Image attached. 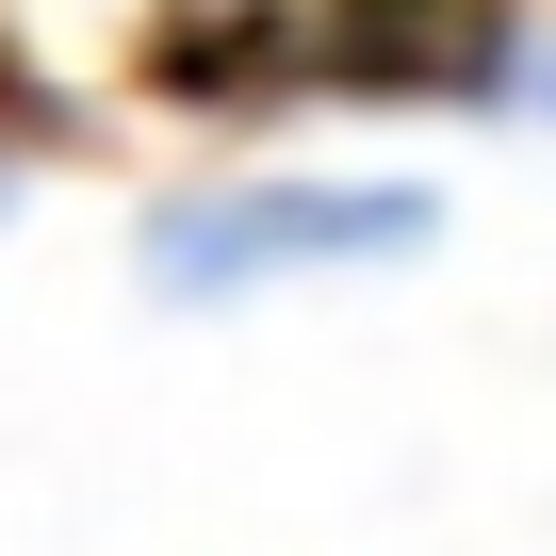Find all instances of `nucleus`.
<instances>
[{
  "instance_id": "7ed1b4c3",
  "label": "nucleus",
  "mask_w": 556,
  "mask_h": 556,
  "mask_svg": "<svg viewBox=\"0 0 556 556\" xmlns=\"http://www.w3.org/2000/svg\"><path fill=\"white\" fill-rule=\"evenodd\" d=\"M34 180H50V131H34V115H0V229L34 213Z\"/></svg>"
},
{
  "instance_id": "f03ea898",
  "label": "nucleus",
  "mask_w": 556,
  "mask_h": 556,
  "mask_svg": "<svg viewBox=\"0 0 556 556\" xmlns=\"http://www.w3.org/2000/svg\"><path fill=\"white\" fill-rule=\"evenodd\" d=\"M507 131H556V17H523L507 50Z\"/></svg>"
},
{
  "instance_id": "f257e3e1",
  "label": "nucleus",
  "mask_w": 556,
  "mask_h": 556,
  "mask_svg": "<svg viewBox=\"0 0 556 556\" xmlns=\"http://www.w3.org/2000/svg\"><path fill=\"white\" fill-rule=\"evenodd\" d=\"M458 197L426 164L328 148V164H197L131 213V295L213 328V312H278V295H328V278H409L442 262Z\"/></svg>"
}]
</instances>
